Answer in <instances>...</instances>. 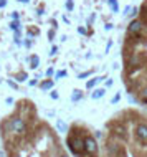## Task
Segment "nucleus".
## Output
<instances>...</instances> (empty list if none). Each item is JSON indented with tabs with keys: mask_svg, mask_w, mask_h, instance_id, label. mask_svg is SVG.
Wrapping results in <instances>:
<instances>
[{
	"mask_svg": "<svg viewBox=\"0 0 147 157\" xmlns=\"http://www.w3.org/2000/svg\"><path fill=\"white\" fill-rule=\"evenodd\" d=\"M25 121L22 117H12L7 124H3V129H8L10 132H15V134H22L25 131Z\"/></svg>",
	"mask_w": 147,
	"mask_h": 157,
	"instance_id": "1",
	"label": "nucleus"
},
{
	"mask_svg": "<svg viewBox=\"0 0 147 157\" xmlns=\"http://www.w3.org/2000/svg\"><path fill=\"white\" fill-rule=\"evenodd\" d=\"M68 147L71 149L74 155H79L83 151H85V139H79V137H68Z\"/></svg>",
	"mask_w": 147,
	"mask_h": 157,
	"instance_id": "2",
	"label": "nucleus"
},
{
	"mask_svg": "<svg viewBox=\"0 0 147 157\" xmlns=\"http://www.w3.org/2000/svg\"><path fill=\"white\" fill-rule=\"evenodd\" d=\"M145 28V25L142 20L139 18H134L131 23L127 25V36H136V35H139V33L142 32Z\"/></svg>",
	"mask_w": 147,
	"mask_h": 157,
	"instance_id": "3",
	"label": "nucleus"
},
{
	"mask_svg": "<svg viewBox=\"0 0 147 157\" xmlns=\"http://www.w3.org/2000/svg\"><path fill=\"white\" fill-rule=\"evenodd\" d=\"M99 151L98 142H96V137L93 136H86L85 137V152H88L89 155H96Z\"/></svg>",
	"mask_w": 147,
	"mask_h": 157,
	"instance_id": "4",
	"label": "nucleus"
},
{
	"mask_svg": "<svg viewBox=\"0 0 147 157\" xmlns=\"http://www.w3.org/2000/svg\"><path fill=\"white\" fill-rule=\"evenodd\" d=\"M136 136L139 141H147V124H139L136 127Z\"/></svg>",
	"mask_w": 147,
	"mask_h": 157,
	"instance_id": "5",
	"label": "nucleus"
},
{
	"mask_svg": "<svg viewBox=\"0 0 147 157\" xmlns=\"http://www.w3.org/2000/svg\"><path fill=\"white\" fill-rule=\"evenodd\" d=\"M107 151H109V154H119V155H123V151H121V147L117 146V144L107 142Z\"/></svg>",
	"mask_w": 147,
	"mask_h": 157,
	"instance_id": "6",
	"label": "nucleus"
},
{
	"mask_svg": "<svg viewBox=\"0 0 147 157\" xmlns=\"http://www.w3.org/2000/svg\"><path fill=\"white\" fill-rule=\"evenodd\" d=\"M104 94H106V90L104 88H98V90H94L91 93V99H101Z\"/></svg>",
	"mask_w": 147,
	"mask_h": 157,
	"instance_id": "7",
	"label": "nucleus"
},
{
	"mask_svg": "<svg viewBox=\"0 0 147 157\" xmlns=\"http://www.w3.org/2000/svg\"><path fill=\"white\" fill-rule=\"evenodd\" d=\"M104 79V76H98V78H93V79H89V81H86V88L88 90H91V88H94L98 83H101Z\"/></svg>",
	"mask_w": 147,
	"mask_h": 157,
	"instance_id": "8",
	"label": "nucleus"
},
{
	"mask_svg": "<svg viewBox=\"0 0 147 157\" xmlns=\"http://www.w3.org/2000/svg\"><path fill=\"white\" fill-rule=\"evenodd\" d=\"M53 86H55V79H47V81H43V83L40 84V90L48 91V90H51Z\"/></svg>",
	"mask_w": 147,
	"mask_h": 157,
	"instance_id": "9",
	"label": "nucleus"
},
{
	"mask_svg": "<svg viewBox=\"0 0 147 157\" xmlns=\"http://www.w3.org/2000/svg\"><path fill=\"white\" fill-rule=\"evenodd\" d=\"M56 127H58V131H60V132H66V131H68V124H66L63 119H58L56 121Z\"/></svg>",
	"mask_w": 147,
	"mask_h": 157,
	"instance_id": "10",
	"label": "nucleus"
},
{
	"mask_svg": "<svg viewBox=\"0 0 147 157\" xmlns=\"http://www.w3.org/2000/svg\"><path fill=\"white\" fill-rule=\"evenodd\" d=\"M38 65H40V58L36 56V55H33V56L30 58V68H32V70H36Z\"/></svg>",
	"mask_w": 147,
	"mask_h": 157,
	"instance_id": "11",
	"label": "nucleus"
},
{
	"mask_svg": "<svg viewBox=\"0 0 147 157\" xmlns=\"http://www.w3.org/2000/svg\"><path fill=\"white\" fill-rule=\"evenodd\" d=\"M83 98V93L79 91V90H74L73 91V94H71V101H73V103H76V101H79Z\"/></svg>",
	"mask_w": 147,
	"mask_h": 157,
	"instance_id": "12",
	"label": "nucleus"
},
{
	"mask_svg": "<svg viewBox=\"0 0 147 157\" xmlns=\"http://www.w3.org/2000/svg\"><path fill=\"white\" fill-rule=\"evenodd\" d=\"M107 3L111 5L112 12H119V3H117V0H107Z\"/></svg>",
	"mask_w": 147,
	"mask_h": 157,
	"instance_id": "13",
	"label": "nucleus"
},
{
	"mask_svg": "<svg viewBox=\"0 0 147 157\" xmlns=\"http://www.w3.org/2000/svg\"><path fill=\"white\" fill-rule=\"evenodd\" d=\"M139 96H141V101H142V103H147V86H145V88H142V90H141Z\"/></svg>",
	"mask_w": 147,
	"mask_h": 157,
	"instance_id": "14",
	"label": "nucleus"
},
{
	"mask_svg": "<svg viewBox=\"0 0 147 157\" xmlns=\"http://www.w3.org/2000/svg\"><path fill=\"white\" fill-rule=\"evenodd\" d=\"M15 78H17V81H20V83H22V81H25V79L28 78V76H27V73H20V75H17Z\"/></svg>",
	"mask_w": 147,
	"mask_h": 157,
	"instance_id": "15",
	"label": "nucleus"
},
{
	"mask_svg": "<svg viewBox=\"0 0 147 157\" xmlns=\"http://www.w3.org/2000/svg\"><path fill=\"white\" fill-rule=\"evenodd\" d=\"M10 28L13 32H18V20H13V22L10 23Z\"/></svg>",
	"mask_w": 147,
	"mask_h": 157,
	"instance_id": "16",
	"label": "nucleus"
},
{
	"mask_svg": "<svg viewBox=\"0 0 147 157\" xmlns=\"http://www.w3.org/2000/svg\"><path fill=\"white\" fill-rule=\"evenodd\" d=\"M73 7H74L73 0H66V10H68V12H71V10H73Z\"/></svg>",
	"mask_w": 147,
	"mask_h": 157,
	"instance_id": "17",
	"label": "nucleus"
},
{
	"mask_svg": "<svg viewBox=\"0 0 147 157\" xmlns=\"http://www.w3.org/2000/svg\"><path fill=\"white\" fill-rule=\"evenodd\" d=\"M66 75H68V73H66V70H61V71H58V73H56V76H55V78L60 79V78H63V76H66Z\"/></svg>",
	"mask_w": 147,
	"mask_h": 157,
	"instance_id": "18",
	"label": "nucleus"
},
{
	"mask_svg": "<svg viewBox=\"0 0 147 157\" xmlns=\"http://www.w3.org/2000/svg\"><path fill=\"white\" fill-rule=\"evenodd\" d=\"M91 75H93V70H88V71H85V73L79 75V78H88V76H91Z\"/></svg>",
	"mask_w": 147,
	"mask_h": 157,
	"instance_id": "19",
	"label": "nucleus"
},
{
	"mask_svg": "<svg viewBox=\"0 0 147 157\" xmlns=\"http://www.w3.org/2000/svg\"><path fill=\"white\" fill-rule=\"evenodd\" d=\"M119 101H121V94L117 93V94H116V96L111 99V103H112V104H116V103H119Z\"/></svg>",
	"mask_w": 147,
	"mask_h": 157,
	"instance_id": "20",
	"label": "nucleus"
},
{
	"mask_svg": "<svg viewBox=\"0 0 147 157\" xmlns=\"http://www.w3.org/2000/svg\"><path fill=\"white\" fill-rule=\"evenodd\" d=\"M48 40L50 41L55 40V30H48Z\"/></svg>",
	"mask_w": 147,
	"mask_h": 157,
	"instance_id": "21",
	"label": "nucleus"
},
{
	"mask_svg": "<svg viewBox=\"0 0 147 157\" xmlns=\"http://www.w3.org/2000/svg\"><path fill=\"white\" fill-rule=\"evenodd\" d=\"M78 33H81V35H88V30L85 27H78Z\"/></svg>",
	"mask_w": 147,
	"mask_h": 157,
	"instance_id": "22",
	"label": "nucleus"
},
{
	"mask_svg": "<svg viewBox=\"0 0 147 157\" xmlns=\"http://www.w3.org/2000/svg\"><path fill=\"white\" fill-rule=\"evenodd\" d=\"M50 98H53V99H58V91H55V90H51V93H50Z\"/></svg>",
	"mask_w": 147,
	"mask_h": 157,
	"instance_id": "23",
	"label": "nucleus"
},
{
	"mask_svg": "<svg viewBox=\"0 0 147 157\" xmlns=\"http://www.w3.org/2000/svg\"><path fill=\"white\" fill-rule=\"evenodd\" d=\"M53 75H55V70H53V68H48V70H47V76H48V78H51Z\"/></svg>",
	"mask_w": 147,
	"mask_h": 157,
	"instance_id": "24",
	"label": "nucleus"
},
{
	"mask_svg": "<svg viewBox=\"0 0 147 157\" xmlns=\"http://www.w3.org/2000/svg\"><path fill=\"white\" fill-rule=\"evenodd\" d=\"M58 52V46H51V52H50V55H56Z\"/></svg>",
	"mask_w": 147,
	"mask_h": 157,
	"instance_id": "25",
	"label": "nucleus"
},
{
	"mask_svg": "<svg viewBox=\"0 0 147 157\" xmlns=\"http://www.w3.org/2000/svg\"><path fill=\"white\" fill-rule=\"evenodd\" d=\"M0 157H8V154L3 149H0Z\"/></svg>",
	"mask_w": 147,
	"mask_h": 157,
	"instance_id": "26",
	"label": "nucleus"
},
{
	"mask_svg": "<svg viewBox=\"0 0 147 157\" xmlns=\"http://www.w3.org/2000/svg\"><path fill=\"white\" fill-rule=\"evenodd\" d=\"M129 12H131V5H127V7H126V8H124V15H127V13H129Z\"/></svg>",
	"mask_w": 147,
	"mask_h": 157,
	"instance_id": "27",
	"label": "nucleus"
},
{
	"mask_svg": "<svg viewBox=\"0 0 147 157\" xmlns=\"http://www.w3.org/2000/svg\"><path fill=\"white\" fill-rule=\"evenodd\" d=\"M12 18H13V20H18V12H13V13H12Z\"/></svg>",
	"mask_w": 147,
	"mask_h": 157,
	"instance_id": "28",
	"label": "nucleus"
},
{
	"mask_svg": "<svg viewBox=\"0 0 147 157\" xmlns=\"http://www.w3.org/2000/svg\"><path fill=\"white\" fill-rule=\"evenodd\" d=\"M104 28H106V30H112V23H106V25H104Z\"/></svg>",
	"mask_w": 147,
	"mask_h": 157,
	"instance_id": "29",
	"label": "nucleus"
},
{
	"mask_svg": "<svg viewBox=\"0 0 147 157\" xmlns=\"http://www.w3.org/2000/svg\"><path fill=\"white\" fill-rule=\"evenodd\" d=\"M111 46H112V41H107V46H106V53L111 50Z\"/></svg>",
	"mask_w": 147,
	"mask_h": 157,
	"instance_id": "30",
	"label": "nucleus"
},
{
	"mask_svg": "<svg viewBox=\"0 0 147 157\" xmlns=\"http://www.w3.org/2000/svg\"><path fill=\"white\" fill-rule=\"evenodd\" d=\"M7 5V0H0V8H3Z\"/></svg>",
	"mask_w": 147,
	"mask_h": 157,
	"instance_id": "31",
	"label": "nucleus"
},
{
	"mask_svg": "<svg viewBox=\"0 0 147 157\" xmlns=\"http://www.w3.org/2000/svg\"><path fill=\"white\" fill-rule=\"evenodd\" d=\"M36 79H38V78H35V79H32V81H30V83H28V84H30V86H35V84H36Z\"/></svg>",
	"mask_w": 147,
	"mask_h": 157,
	"instance_id": "32",
	"label": "nucleus"
},
{
	"mask_svg": "<svg viewBox=\"0 0 147 157\" xmlns=\"http://www.w3.org/2000/svg\"><path fill=\"white\" fill-rule=\"evenodd\" d=\"M25 46H27V48H30V46H32V41L27 40V41H25Z\"/></svg>",
	"mask_w": 147,
	"mask_h": 157,
	"instance_id": "33",
	"label": "nucleus"
},
{
	"mask_svg": "<svg viewBox=\"0 0 147 157\" xmlns=\"http://www.w3.org/2000/svg\"><path fill=\"white\" fill-rule=\"evenodd\" d=\"M8 86H12V88H17V83H13V81H8Z\"/></svg>",
	"mask_w": 147,
	"mask_h": 157,
	"instance_id": "34",
	"label": "nucleus"
},
{
	"mask_svg": "<svg viewBox=\"0 0 147 157\" xmlns=\"http://www.w3.org/2000/svg\"><path fill=\"white\" fill-rule=\"evenodd\" d=\"M106 86H107V88L112 86V79H107V81H106Z\"/></svg>",
	"mask_w": 147,
	"mask_h": 157,
	"instance_id": "35",
	"label": "nucleus"
},
{
	"mask_svg": "<svg viewBox=\"0 0 147 157\" xmlns=\"http://www.w3.org/2000/svg\"><path fill=\"white\" fill-rule=\"evenodd\" d=\"M18 2H22V3H28V0H18Z\"/></svg>",
	"mask_w": 147,
	"mask_h": 157,
	"instance_id": "36",
	"label": "nucleus"
},
{
	"mask_svg": "<svg viewBox=\"0 0 147 157\" xmlns=\"http://www.w3.org/2000/svg\"><path fill=\"white\" fill-rule=\"evenodd\" d=\"M60 157H68V155H65V154H63V155H60Z\"/></svg>",
	"mask_w": 147,
	"mask_h": 157,
	"instance_id": "37",
	"label": "nucleus"
},
{
	"mask_svg": "<svg viewBox=\"0 0 147 157\" xmlns=\"http://www.w3.org/2000/svg\"><path fill=\"white\" fill-rule=\"evenodd\" d=\"M107 157H112V155H107Z\"/></svg>",
	"mask_w": 147,
	"mask_h": 157,
	"instance_id": "38",
	"label": "nucleus"
}]
</instances>
